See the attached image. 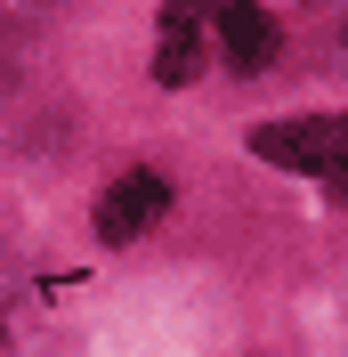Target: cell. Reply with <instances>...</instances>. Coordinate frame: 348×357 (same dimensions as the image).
Listing matches in <instances>:
<instances>
[{"label": "cell", "instance_id": "6da1fadb", "mask_svg": "<svg viewBox=\"0 0 348 357\" xmlns=\"http://www.w3.org/2000/svg\"><path fill=\"white\" fill-rule=\"evenodd\" d=\"M251 155L283 162V171H308V178H324L332 195H348V114H308V122L251 130Z\"/></svg>", "mask_w": 348, "mask_h": 357}, {"label": "cell", "instance_id": "7a4b0ae2", "mask_svg": "<svg viewBox=\"0 0 348 357\" xmlns=\"http://www.w3.org/2000/svg\"><path fill=\"white\" fill-rule=\"evenodd\" d=\"M162 211H171V178L162 171H122L97 195V244H138Z\"/></svg>", "mask_w": 348, "mask_h": 357}, {"label": "cell", "instance_id": "3957f363", "mask_svg": "<svg viewBox=\"0 0 348 357\" xmlns=\"http://www.w3.org/2000/svg\"><path fill=\"white\" fill-rule=\"evenodd\" d=\"M203 66H211V8L203 0H171L162 8V49H154V82L187 89Z\"/></svg>", "mask_w": 348, "mask_h": 357}, {"label": "cell", "instance_id": "277c9868", "mask_svg": "<svg viewBox=\"0 0 348 357\" xmlns=\"http://www.w3.org/2000/svg\"><path fill=\"white\" fill-rule=\"evenodd\" d=\"M219 49H227V66L235 73H267L276 66V49H283V24L267 17L260 0H219Z\"/></svg>", "mask_w": 348, "mask_h": 357}, {"label": "cell", "instance_id": "5b68a950", "mask_svg": "<svg viewBox=\"0 0 348 357\" xmlns=\"http://www.w3.org/2000/svg\"><path fill=\"white\" fill-rule=\"evenodd\" d=\"M308 24H324V33L348 41V0H308Z\"/></svg>", "mask_w": 348, "mask_h": 357}]
</instances>
